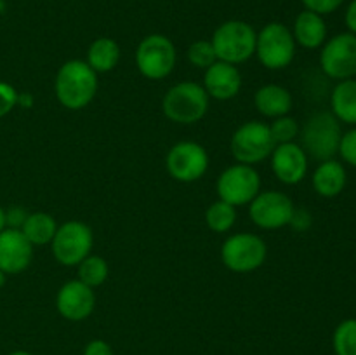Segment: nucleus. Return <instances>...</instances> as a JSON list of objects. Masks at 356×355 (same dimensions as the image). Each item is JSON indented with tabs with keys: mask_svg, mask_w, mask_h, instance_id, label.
<instances>
[{
	"mask_svg": "<svg viewBox=\"0 0 356 355\" xmlns=\"http://www.w3.org/2000/svg\"><path fill=\"white\" fill-rule=\"evenodd\" d=\"M56 96L68 110H82L97 93V75L86 61L72 59L56 75Z\"/></svg>",
	"mask_w": 356,
	"mask_h": 355,
	"instance_id": "1",
	"label": "nucleus"
},
{
	"mask_svg": "<svg viewBox=\"0 0 356 355\" xmlns=\"http://www.w3.org/2000/svg\"><path fill=\"white\" fill-rule=\"evenodd\" d=\"M212 47H214L218 61L238 65L247 61L256 54L257 33L245 21H226L212 35Z\"/></svg>",
	"mask_w": 356,
	"mask_h": 355,
	"instance_id": "2",
	"label": "nucleus"
},
{
	"mask_svg": "<svg viewBox=\"0 0 356 355\" xmlns=\"http://www.w3.org/2000/svg\"><path fill=\"white\" fill-rule=\"evenodd\" d=\"M162 108L169 120L177 124H195L207 113L209 94L200 84H176L163 96Z\"/></svg>",
	"mask_w": 356,
	"mask_h": 355,
	"instance_id": "3",
	"label": "nucleus"
},
{
	"mask_svg": "<svg viewBox=\"0 0 356 355\" xmlns=\"http://www.w3.org/2000/svg\"><path fill=\"white\" fill-rule=\"evenodd\" d=\"M302 150L315 160H330L339 152L343 138L339 120L330 111H318L302 127Z\"/></svg>",
	"mask_w": 356,
	"mask_h": 355,
	"instance_id": "4",
	"label": "nucleus"
},
{
	"mask_svg": "<svg viewBox=\"0 0 356 355\" xmlns=\"http://www.w3.org/2000/svg\"><path fill=\"white\" fill-rule=\"evenodd\" d=\"M176 47L165 35L153 33L143 38L136 51V65L143 77L162 80L176 66Z\"/></svg>",
	"mask_w": 356,
	"mask_h": 355,
	"instance_id": "5",
	"label": "nucleus"
},
{
	"mask_svg": "<svg viewBox=\"0 0 356 355\" xmlns=\"http://www.w3.org/2000/svg\"><path fill=\"white\" fill-rule=\"evenodd\" d=\"M256 54L268 70H284L296 54L292 31L282 23H270L257 33Z\"/></svg>",
	"mask_w": 356,
	"mask_h": 355,
	"instance_id": "6",
	"label": "nucleus"
},
{
	"mask_svg": "<svg viewBox=\"0 0 356 355\" xmlns=\"http://www.w3.org/2000/svg\"><path fill=\"white\" fill-rule=\"evenodd\" d=\"M275 143L270 125L250 120L236 129L232 138V153L240 164H257L273 153Z\"/></svg>",
	"mask_w": 356,
	"mask_h": 355,
	"instance_id": "7",
	"label": "nucleus"
},
{
	"mask_svg": "<svg viewBox=\"0 0 356 355\" xmlns=\"http://www.w3.org/2000/svg\"><path fill=\"white\" fill-rule=\"evenodd\" d=\"M222 263L236 274L257 270L266 260V244L254 233H236L226 239L221 249Z\"/></svg>",
	"mask_w": 356,
	"mask_h": 355,
	"instance_id": "8",
	"label": "nucleus"
},
{
	"mask_svg": "<svg viewBox=\"0 0 356 355\" xmlns=\"http://www.w3.org/2000/svg\"><path fill=\"white\" fill-rule=\"evenodd\" d=\"M92 240V230L86 223L66 221L56 230L52 254L65 267H75L90 254Z\"/></svg>",
	"mask_w": 356,
	"mask_h": 355,
	"instance_id": "9",
	"label": "nucleus"
},
{
	"mask_svg": "<svg viewBox=\"0 0 356 355\" xmlns=\"http://www.w3.org/2000/svg\"><path fill=\"white\" fill-rule=\"evenodd\" d=\"M320 66L330 79H353L356 75V35L346 31L330 38L322 49Z\"/></svg>",
	"mask_w": 356,
	"mask_h": 355,
	"instance_id": "10",
	"label": "nucleus"
},
{
	"mask_svg": "<svg viewBox=\"0 0 356 355\" xmlns=\"http://www.w3.org/2000/svg\"><path fill=\"white\" fill-rule=\"evenodd\" d=\"M261 190V178L252 166L236 164L228 167L218 180L219 198L232 205H243L254 200Z\"/></svg>",
	"mask_w": 356,
	"mask_h": 355,
	"instance_id": "11",
	"label": "nucleus"
},
{
	"mask_svg": "<svg viewBox=\"0 0 356 355\" xmlns=\"http://www.w3.org/2000/svg\"><path fill=\"white\" fill-rule=\"evenodd\" d=\"M209 167V155L202 145L195 141H181L169 150L167 171L174 180L191 183L200 180Z\"/></svg>",
	"mask_w": 356,
	"mask_h": 355,
	"instance_id": "12",
	"label": "nucleus"
},
{
	"mask_svg": "<svg viewBox=\"0 0 356 355\" xmlns=\"http://www.w3.org/2000/svg\"><path fill=\"white\" fill-rule=\"evenodd\" d=\"M294 212L291 197L282 191H261L250 202V219L264 230L282 228L289 225Z\"/></svg>",
	"mask_w": 356,
	"mask_h": 355,
	"instance_id": "13",
	"label": "nucleus"
},
{
	"mask_svg": "<svg viewBox=\"0 0 356 355\" xmlns=\"http://www.w3.org/2000/svg\"><path fill=\"white\" fill-rule=\"evenodd\" d=\"M33 260V246L21 230L3 228L0 232V270L17 275L26 270Z\"/></svg>",
	"mask_w": 356,
	"mask_h": 355,
	"instance_id": "14",
	"label": "nucleus"
},
{
	"mask_svg": "<svg viewBox=\"0 0 356 355\" xmlns=\"http://www.w3.org/2000/svg\"><path fill=\"white\" fill-rule=\"evenodd\" d=\"M56 306L65 319L79 322V320L87 319L94 312L96 294H94L92 287L76 278V281H70L61 285L58 298H56Z\"/></svg>",
	"mask_w": 356,
	"mask_h": 355,
	"instance_id": "15",
	"label": "nucleus"
},
{
	"mask_svg": "<svg viewBox=\"0 0 356 355\" xmlns=\"http://www.w3.org/2000/svg\"><path fill=\"white\" fill-rule=\"evenodd\" d=\"M271 167L282 183L298 184L308 173V155L298 143H282L271 153Z\"/></svg>",
	"mask_w": 356,
	"mask_h": 355,
	"instance_id": "16",
	"label": "nucleus"
},
{
	"mask_svg": "<svg viewBox=\"0 0 356 355\" xmlns=\"http://www.w3.org/2000/svg\"><path fill=\"white\" fill-rule=\"evenodd\" d=\"M242 87V75L235 65L225 61H216L205 70V86L209 96L216 100H232Z\"/></svg>",
	"mask_w": 356,
	"mask_h": 355,
	"instance_id": "17",
	"label": "nucleus"
},
{
	"mask_svg": "<svg viewBox=\"0 0 356 355\" xmlns=\"http://www.w3.org/2000/svg\"><path fill=\"white\" fill-rule=\"evenodd\" d=\"M346 187V169L341 162L330 159L323 160L313 174V188L318 195L327 198L337 197Z\"/></svg>",
	"mask_w": 356,
	"mask_h": 355,
	"instance_id": "18",
	"label": "nucleus"
},
{
	"mask_svg": "<svg viewBox=\"0 0 356 355\" xmlns=\"http://www.w3.org/2000/svg\"><path fill=\"white\" fill-rule=\"evenodd\" d=\"M294 40L306 49H316L325 42L327 24L320 14L302 10L294 23Z\"/></svg>",
	"mask_w": 356,
	"mask_h": 355,
	"instance_id": "19",
	"label": "nucleus"
},
{
	"mask_svg": "<svg viewBox=\"0 0 356 355\" xmlns=\"http://www.w3.org/2000/svg\"><path fill=\"white\" fill-rule=\"evenodd\" d=\"M254 104H256L257 111L263 113L264 117L278 118L291 111L292 96L285 87L270 84V86H264L257 90L256 96H254Z\"/></svg>",
	"mask_w": 356,
	"mask_h": 355,
	"instance_id": "20",
	"label": "nucleus"
},
{
	"mask_svg": "<svg viewBox=\"0 0 356 355\" xmlns=\"http://www.w3.org/2000/svg\"><path fill=\"white\" fill-rule=\"evenodd\" d=\"M332 115L339 122L356 125V80H341L330 96Z\"/></svg>",
	"mask_w": 356,
	"mask_h": 355,
	"instance_id": "21",
	"label": "nucleus"
},
{
	"mask_svg": "<svg viewBox=\"0 0 356 355\" xmlns=\"http://www.w3.org/2000/svg\"><path fill=\"white\" fill-rule=\"evenodd\" d=\"M120 61V47L113 38L101 37L87 51V65L96 73L111 72Z\"/></svg>",
	"mask_w": 356,
	"mask_h": 355,
	"instance_id": "22",
	"label": "nucleus"
},
{
	"mask_svg": "<svg viewBox=\"0 0 356 355\" xmlns=\"http://www.w3.org/2000/svg\"><path fill=\"white\" fill-rule=\"evenodd\" d=\"M56 230H58L56 219L47 212H31L21 226V232L31 246H45V244L52 242Z\"/></svg>",
	"mask_w": 356,
	"mask_h": 355,
	"instance_id": "23",
	"label": "nucleus"
},
{
	"mask_svg": "<svg viewBox=\"0 0 356 355\" xmlns=\"http://www.w3.org/2000/svg\"><path fill=\"white\" fill-rule=\"evenodd\" d=\"M236 219V211L235 205L228 204V202L221 200L209 205L207 212H205V221H207L209 228L216 233H225L235 225Z\"/></svg>",
	"mask_w": 356,
	"mask_h": 355,
	"instance_id": "24",
	"label": "nucleus"
},
{
	"mask_svg": "<svg viewBox=\"0 0 356 355\" xmlns=\"http://www.w3.org/2000/svg\"><path fill=\"white\" fill-rule=\"evenodd\" d=\"M108 278V265L101 256H89L80 261L79 265V281L83 282L89 287H97L104 284Z\"/></svg>",
	"mask_w": 356,
	"mask_h": 355,
	"instance_id": "25",
	"label": "nucleus"
},
{
	"mask_svg": "<svg viewBox=\"0 0 356 355\" xmlns=\"http://www.w3.org/2000/svg\"><path fill=\"white\" fill-rule=\"evenodd\" d=\"M336 355H356V319H346L336 327L332 338Z\"/></svg>",
	"mask_w": 356,
	"mask_h": 355,
	"instance_id": "26",
	"label": "nucleus"
},
{
	"mask_svg": "<svg viewBox=\"0 0 356 355\" xmlns=\"http://www.w3.org/2000/svg\"><path fill=\"white\" fill-rule=\"evenodd\" d=\"M188 59L197 68L207 70L209 66H212L218 61V56H216L214 47H212V42L198 40L191 44L190 49H188Z\"/></svg>",
	"mask_w": 356,
	"mask_h": 355,
	"instance_id": "27",
	"label": "nucleus"
},
{
	"mask_svg": "<svg viewBox=\"0 0 356 355\" xmlns=\"http://www.w3.org/2000/svg\"><path fill=\"white\" fill-rule=\"evenodd\" d=\"M270 131L275 143H277V145H282V143L294 141L301 129H299V124L296 118L284 115V117L275 118L273 124L270 125Z\"/></svg>",
	"mask_w": 356,
	"mask_h": 355,
	"instance_id": "28",
	"label": "nucleus"
},
{
	"mask_svg": "<svg viewBox=\"0 0 356 355\" xmlns=\"http://www.w3.org/2000/svg\"><path fill=\"white\" fill-rule=\"evenodd\" d=\"M337 153H341L344 162L356 167V129H351L346 134H343Z\"/></svg>",
	"mask_w": 356,
	"mask_h": 355,
	"instance_id": "29",
	"label": "nucleus"
},
{
	"mask_svg": "<svg viewBox=\"0 0 356 355\" xmlns=\"http://www.w3.org/2000/svg\"><path fill=\"white\" fill-rule=\"evenodd\" d=\"M17 104V90L10 84L0 80V118L14 110Z\"/></svg>",
	"mask_w": 356,
	"mask_h": 355,
	"instance_id": "30",
	"label": "nucleus"
},
{
	"mask_svg": "<svg viewBox=\"0 0 356 355\" xmlns=\"http://www.w3.org/2000/svg\"><path fill=\"white\" fill-rule=\"evenodd\" d=\"M343 2L344 0H302L306 10H312V13L320 14V16L334 13L336 9H339Z\"/></svg>",
	"mask_w": 356,
	"mask_h": 355,
	"instance_id": "31",
	"label": "nucleus"
},
{
	"mask_svg": "<svg viewBox=\"0 0 356 355\" xmlns=\"http://www.w3.org/2000/svg\"><path fill=\"white\" fill-rule=\"evenodd\" d=\"M26 216H28V212L24 211L23 207H17V205H14V207H10L9 211H6V228L21 230V226H23Z\"/></svg>",
	"mask_w": 356,
	"mask_h": 355,
	"instance_id": "32",
	"label": "nucleus"
},
{
	"mask_svg": "<svg viewBox=\"0 0 356 355\" xmlns=\"http://www.w3.org/2000/svg\"><path fill=\"white\" fill-rule=\"evenodd\" d=\"M289 225H292V228L298 230V232H305L312 226V214L306 209H298V211L294 209Z\"/></svg>",
	"mask_w": 356,
	"mask_h": 355,
	"instance_id": "33",
	"label": "nucleus"
},
{
	"mask_svg": "<svg viewBox=\"0 0 356 355\" xmlns=\"http://www.w3.org/2000/svg\"><path fill=\"white\" fill-rule=\"evenodd\" d=\"M83 355H113V350H111V347L106 341L92 340L87 343Z\"/></svg>",
	"mask_w": 356,
	"mask_h": 355,
	"instance_id": "34",
	"label": "nucleus"
},
{
	"mask_svg": "<svg viewBox=\"0 0 356 355\" xmlns=\"http://www.w3.org/2000/svg\"><path fill=\"white\" fill-rule=\"evenodd\" d=\"M344 19H346V26L348 30H350V33L356 35V0H353V2L348 6L346 17H344Z\"/></svg>",
	"mask_w": 356,
	"mask_h": 355,
	"instance_id": "35",
	"label": "nucleus"
},
{
	"mask_svg": "<svg viewBox=\"0 0 356 355\" xmlns=\"http://www.w3.org/2000/svg\"><path fill=\"white\" fill-rule=\"evenodd\" d=\"M31 103H33V97L30 94H24V96L17 94V104H23L24 108H30Z\"/></svg>",
	"mask_w": 356,
	"mask_h": 355,
	"instance_id": "36",
	"label": "nucleus"
},
{
	"mask_svg": "<svg viewBox=\"0 0 356 355\" xmlns=\"http://www.w3.org/2000/svg\"><path fill=\"white\" fill-rule=\"evenodd\" d=\"M6 228V211L2 209V205H0V232Z\"/></svg>",
	"mask_w": 356,
	"mask_h": 355,
	"instance_id": "37",
	"label": "nucleus"
},
{
	"mask_svg": "<svg viewBox=\"0 0 356 355\" xmlns=\"http://www.w3.org/2000/svg\"><path fill=\"white\" fill-rule=\"evenodd\" d=\"M6 277H7V274H3V271L0 270V289H2L3 285H6Z\"/></svg>",
	"mask_w": 356,
	"mask_h": 355,
	"instance_id": "38",
	"label": "nucleus"
},
{
	"mask_svg": "<svg viewBox=\"0 0 356 355\" xmlns=\"http://www.w3.org/2000/svg\"><path fill=\"white\" fill-rule=\"evenodd\" d=\"M9 355H33V354H30V352H24V350H17V352H13V354H9Z\"/></svg>",
	"mask_w": 356,
	"mask_h": 355,
	"instance_id": "39",
	"label": "nucleus"
},
{
	"mask_svg": "<svg viewBox=\"0 0 356 355\" xmlns=\"http://www.w3.org/2000/svg\"><path fill=\"white\" fill-rule=\"evenodd\" d=\"M6 10V0H0V14Z\"/></svg>",
	"mask_w": 356,
	"mask_h": 355,
	"instance_id": "40",
	"label": "nucleus"
}]
</instances>
